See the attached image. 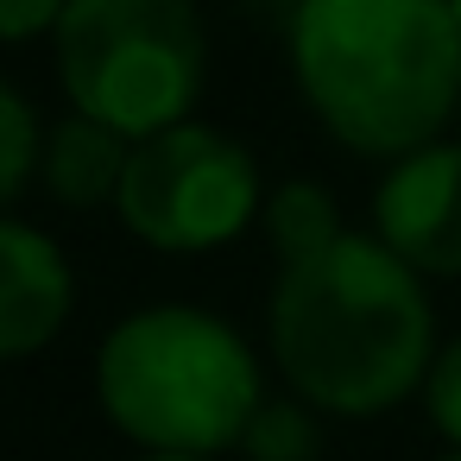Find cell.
Masks as SVG:
<instances>
[{"label":"cell","instance_id":"cell-9","mask_svg":"<svg viewBox=\"0 0 461 461\" xmlns=\"http://www.w3.org/2000/svg\"><path fill=\"white\" fill-rule=\"evenodd\" d=\"M266 228H272V247H278V266L329 247L335 234H348L335 203H329V190H316V184H285L272 196V209H266Z\"/></svg>","mask_w":461,"mask_h":461},{"label":"cell","instance_id":"cell-7","mask_svg":"<svg viewBox=\"0 0 461 461\" xmlns=\"http://www.w3.org/2000/svg\"><path fill=\"white\" fill-rule=\"evenodd\" d=\"M70 297L77 285L64 253L26 221H0V354L7 360L39 354L64 329Z\"/></svg>","mask_w":461,"mask_h":461},{"label":"cell","instance_id":"cell-14","mask_svg":"<svg viewBox=\"0 0 461 461\" xmlns=\"http://www.w3.org/2000/svg\"><path fill=\"white\" fill-rule=\"evenodd\" d=\"M146 461H209V455H146Z\"/></svg>","mask_w":461,"mask_h":461},{"label":"cell","instance_id":"cell-6","mask_svg":"<svg viewBox=\"0 0 461 461\" xmlns=\"http://www.w3.org/2000/svg\"><path fill=\"white\" fill-rule=\"evenodd\" d=\"M379 240L411 272H461V146H423L379 190Z\"/></svg>","mask_w":461,"mask_h":461},{"label":"cell","instance_id":"cell-17","mask_svg":"<svg viewBox=\"0 0 461 461\" xmlns=\"http://www.w3.org/2000/svg\"><path fill=\"white\" fill-rule=\"evenodd\" d=\"M455 20H461V0H455Z\"/></svg>","mask_w":461,"mask_h":461},{"label":"cell","instance_id":"cell-3","mask_svg":"<svg viewBox=\"0 0 461 461\" xmlns=\"http://www.w3.org/2000/svg\"><path fill=\"white\" fill-rule=\"evenodd\" d=\"M102 411L152 455H215L259 417L253 348L203 310H140L95 360Z\"/></svg>","mask_w":461,"mask_h":461},{"label":"cell","instance_id":"cell-8","mask_svg":"<svg viewBox=\"0 0 461 461\" xmlns=\"http://www.w3.org/2000/svg\"><path fill=\"white\" fill-rule=\"evenodd\" d=\"M127 158H133V140H121L114 127H102L89 114H70L64 127H51L39 171H45V190L64 209H95V203L121 196Z\"/></svg>","mask_w":461,"mask_h":461},{"label":"cell","instance_id":"cell-12","mask_svg":"<svg viewBox=\"0 0 461 461\" xmlns=\"http://www.w3.org/2000/svg\"><path fill=\"white\" fill-rule=\"evenodd\" d=\"M423 404H429V423L461 448V341H448L436 360H429V379H423Z\"/></svg>","mask_w":461,"mask_h":461},{"label":"cell","instance_id":"cell-10","mask_svg":"<svg viewBox=\"0 0 461 461\" xmlns=\"http://www.w3.org/2000/svg\"><path fill=\"white\" fill-rule=\"evenodd\" d=\"M240 448H247L253 461H316L322 436H316V417H310L297 398H266L259 417L247 423Z\"/></svg>","mask_w":461,"mask_h":461},{"label":"cell","instance_id":"cell-4","mask_svg":"<svg viewBox=\"0 0 461 461\" xmlns=\"http://www.w3.org/2000/svg\"><path fill=\"white\" fill-rule=\"evenodd\" d=\"M203 70L209 45L190 0H70L58 20V77L77 114L133 146L184 127L203 95Z\"/></svg>","mask_w":461,"mask_h":461},{"label":"cell","instance_id":"cell-5","mask_svg":"<svg viewBox=\"0 0 461 461\" xmlns=\"http://www.w3.org/2000/svg\"><path fill=\"white\" fill-rule=\"evenodd\" d=\"M121 221L158 253H209L228 247L259 203L253 158L215 127H165L133 146L121 184Z\"/></svg>","mask_w":461,"mask_h":461},{"label":"cell","instance_id":"cell-13","mask_svg":"<svg viewBox=\"0 0 461 461\" xmlns=\"http://www.w3.org/2000/svg\"><path fill=\"white\" fill-rule=\"evenodd\" d=\"M64 14H70V0H0V32L20 45V39H32V32L58 26Z\"/></svg>","mask_w":461,"mask_h":461},{"label":"cell","instance_id":"cell-15","mask_svg":"<svg viewBox=\"0 0 461 461\" xmlns=\"http://www.w3.org/2000/svg\"><path fill=\"white\" fill-rule=\"evenodd\" d=\"M442 461H461V448H455V455H442Z\"/></svg>","mask_w":461,"mask_h":461},{"label":"cell","instance_id":"cell-11","mask_svg":"<svg viewBox=\"0 0 461 461\" xmlns=\"http://www.w3.org/2000/svg\"><path fill=\"white\" fill-rule=\"evenodd\" d=\"M39 165H45V140H39V121H32L26 95L0 89V196H20Z\"/></svg>","mask_w":461,"mask_h":461},{"label":"cell","instance_id":"cell-1","mask_svg":"<svg viewBox=\"0 0 461 461\" xmlns=\"http://www.w3.org/2000/svg\"><path fill=\"white\" fill-rule=\"evenodd\" d=\"M272 348L303 404L379 417L429 379V297L385 240L335 234L278 266Z\"/></svg>","mask_w":461,"mask_h":461},{"label":"cell","instance_id":"cell-16","mask_svg":"<svg viewBox=\"0 0 461 461\" xmlns=\"http://www.w3.org/2000/svg\"><path fill=\"white\" fill-rule=\"evenodd\" d=\"M297 7H303V0H291V14H297Z\"/></svg>","mask_w":461,"mask_h":461},{"label":"cell","instance_id":"cell-2","mask_svg":"<svg viewBox=\"0 0 461 461\" xmlns=\"http://www.w3.org/2000/svg\"><path fill=\"white\" fill-rule=\"evenodd\" d=\"M291 70L341 146L411 158L436 146L461 102L455 0H303L291 14Z\"/></svg>","mask_w":461,"mask_h":461}]
</instances>
